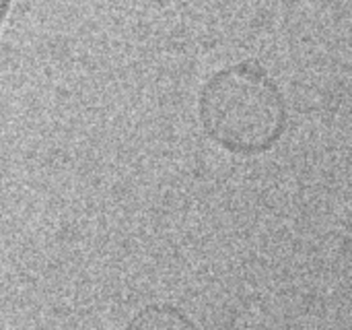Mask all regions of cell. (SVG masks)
Returning a JSON list of instances; mask_svg holds the SVG:
<instances>
[{"mask_svg":"<svg viewBox=\"0 0 352 330\" xmlns=\"http://www.w3.org/2000/svg\"><path fill=\"white\" fill-rule=\"evenodd\" d=\"M200 124L229 153L258 155L272 149L287 128V101L258 60L217 70L198 99Z\"/></svg>","mask_w":352,"mask_h":330,"instance_id":"6da1fadb","label":"cell"},{"mask_svg":"<svg viewBox=\"0 0 352 330\" xmlns=\"http://www.w3.org/2000/svg\"><path fill=\"white\" fill-rule=\"evenodd\" d=\"M12 4H14V0H0V35L6 27L10 12H12Z\"/></svg>","mask_w":352,"mask_h":330,"instance_id":"7a4b0ae2","label":"cell"}]
</instances>
